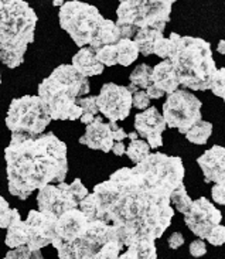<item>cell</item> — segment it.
<instances>
[{
	"label": "cell",
	"instance_id": "obj_1",
	"mask_svg": "<svg viewBox=\"0 0 225 259\" xmlns=\"http://www.w3.org/2000/svg\"><path fill=\"white\" fill-rule=\"evenodd\" d=\"M183 160L177 156L149 153L133 167H122L78 207L88 220L113 225L122 245L138 238H162L171 224L174 210L170 194L184 180Z\"/></svg>",
	"mask_w": 225,
	"mask_h": 259
},
{
	"label": "cell",
	"instance_id": "obj_2",
	"mask_svg": "<svg viewBox=\"0 0 225 259\" xmlns=\"http://www.w3.org/2000/svg\"><path fill=\"white\" fill-rule=\"evenodd\" d=\"M5 160L9 193L20 200H27L46 184L64 182L68 173L67 145L53 132L37 136L12 133Z\"/></svg>",
	"mask_w": 225,
	"mask_h": 259
},
{
	"label": "cell",
	"instance_id": "obj_3",
	"mask_svg": "<svg viewBox=\"0 0 225 259\" xmlns=\"http://www.w3.org/2000/svg\"><path fill=\"white\" fill-rule=\"evenodd\" d=\"M171 50L167 57L174 67L180 85L194 91L210 90L217 71L210 42L198 37L170 34Z\"/></svg>",
	"mask_w": 225,
	"mask_h": 259
},
{
	"label": "cell",
	"instance_id": "obj_4",
	"mask_svg": "<svg viewBox=\"0 0 225 259\" xmlns=\"http://www.w3.org/2000/svg\"><path fill=\"white\" fill-rule=\"evenodd\" d=\"M88 92V78L79 74L71 64L57 67L38 85V97L47 106L53 120L79 119L81 108L75 104V99Z\"/></svg>",
	"mask_w": 225,
	"mask_h": 259
},
{
	"label": "cell",
	"instance_id": "obj_5",
	"mask_svg": "<svg viewBox=\"0 0 225 259\" xmlns=\"http://www.w3.org/2000/svg\"><path fill=\"white\" fill-rule=\"evenodd\" d=\"M37 14L26 0H12L0 9V63L17 68L34 41Z\"/></svg>",
	"mask_w": 225,
	"mask_h": 259
},
{
	"label": "cell",
	"instance_id": "obj_6",
	"mask_svg": "<svg viewBox=\"0 0 225 259\" xmlns=\"http://www.w3.org/2000/svg\"><path fill=\"white\" fill-rule=\"evenodd\" d=\"M171 6L156 0H125L116 9V26L120 37L133 38L141 28L163 31L170 21Z\"/></svg>",
	"mask_w": 225,
	"mask_h": 259
},
{
	"label": "cell",
	"instance_id": "obj_7",
	"mask_svg": "<svg viewBox=\"0 0 225 259\" xmlns=\"http://www.w3.org/2000/svg\"><path fill=\"white\" fill-rule=\"evenodd\" d=\"M51 120L42 99L38 95H26L10 102L6 115V126L16 135L37 136L46 132Z\"/></svg>",
	"mask_w": 225,
	"mask_h": 259
},
{
	"label": "cell",
	"instance_id": "obj_8",
	"mask_svg": "<svg viewBox=\"0 0 225 259\" xmlns=\"http://www.w3.org/2000/svg\"><path fill=\"white\" fill-rule=\"evenodd\" d=\"M58 19L61 28L70 34L72 41L81 49L84 46H89L104 20V16L92 5L71 0L64 2L63 6L60 7Z\"/></svg>",
	"mask_w": 225,
	"mask_h": 259
},
{
	"label": "cell",
	"instance_id": "obj_9",
	"mask_svg": "<svg viewBox=\"0 0 225 259\" xmlns=\"http://www.w3.org/2000/svg\"><path fill=\"white\" fill-rule=\"evenodd\" d=\"M113 239H119L113 225L89 220L82 235L70 244H57L54 248L60 259H95L104 245Z\"/></svg>",
	"mask_w": 225,
	"mask_h": 259
},
{
	"label": "cell",
	"instance_id": "obj_10",
	"mask_svg": "<svg viewBox=\"0 0 225 259\" xmlns=\"http://www.w3.org/2000/svg\"><path fill=\"white\" fill-rule=\"evenodd\" d=\"M201 101L189 91L176 90L169 94L163 104V118L166 125L186 133L197 120L201 119Z\"/></svg>",
	"mask_w": 225,
	"mask_h": 259
},
{
	"label": "cell",
	"instance_id": "obj_11",
	"mask_svg": "<svg viewBox=\"0 0 225 259\" xmlns=\"http://www.w3.org/2000/svg\"><path fill=\"white\" fill-rule=\"evenodd\" d=\"M86 194H88V189L81 183L79 179H75L71 184L61 182L54 186L50 183L38 189V194H37L38 210L47 211L58 217L64 211L78 207L79 201Z\"/></svg>",
	"mask_w": 225,
	"mask_h": 259
},
{
	"label": "cell",
	"instance_id": "obj_12",
	"mask_svg": "<svg viewBox=\"0 0 225 259\" xmlns=\"http://www.w3.org/2000/svg\"><path fill=\"white\" fill-rule=\"evenodd\" d=\"M97 105L99 112L104 113L108 120H125L132 109V94L123 85L108 82L101 88L97 97Z\"/></svg>",
	"mask_w": 225,
	"mask_h": 259
},
{
	"label": "cell",
	"instance_id": "obj_13",
	"mask_svg": "<svg viewBox=\"0 0 225 259\" xmlns=\"http://www.w3.org/2000/svg\"><path fill=\"white\" fill-rule=\"evenodd\" d=\"M221 211L205 197L193 201L190 210L184 214V223L194 235L204 239L212 227L221 223Z\"/></svg>",
	"mask_w": 225,
	"mask_h": 259
},
{
	"label": "cell",
	"instance_id": "obj_14",
	"mask_svg": "<svg viewBox=\"0 0 225 259\" xmlns=\"http://www.w3.org/2000/svg\"><path fill=\"white\" fill-rule=\"evenodd\" d=\"M57 218V215L47 211L31 210L28 212L26 224L28 234L27 246L30 249H41L51 245L56 237Z\"/></svg>",
	"mask_w": 225,
	"mask_h": 259
},
{
	"label": "cell",
	"instance_id": "obj_15",
	"mask_svg": "<svg viewBox=\"0 0 225 259\" xmlns=\"http://www.w3.org/2000/svg\"><path fill=\"white\" fill-rule=\"evenodd\" d=\"M166 120L156 106H148L143 112L136 113L134 129L136 133L146 139L150 149H157L163 145L162 133L166 131Z\"/></svg>",
	"mask_w": 225,
	"mask_h": 259
},
{
	"label": "cell",
	"instance_id": "obj_16",
	"mask_svg": "<svg viewBox=\"0 0 225 259\" xmlns=\"http://www.w3.org/2000/svg\"><path fill=\"white\" fill-rule=\"evenodd\" d=\"M88 223L89 220L78 207L64 211L63 214H60L57 218L56 237L53 239L51 245L70 244L72 241H75L79 235H82Z\"/></svg>",
	"mask_w": 225,
	"mask_h": 259
},
{
	"label": "cell",
	"instance_id": "obj_17",
	"mask_svg": "<svg viewBox=\"0 0 225 259\" xmlns=\"http://www.w3.org/2000/svg\"><path fill=\"white\" fill-rule=\"evenodd\" d=\"M115 138L111 122H104L101 116H95L91 123L86 125L84 136L79 138V143L85 145L94 150H102L104 153H109Z\"/></svg>",
	"mask_w": 225,
	"mask_h": 259
},
{
	"label": "cell",
	"instance_id": "obj_18",
	"mask_svg": "<svg viewBox=\"0 0 225 259\" xmlns=\"http://www.w3.org/2000/svg\"><path fill=\"white\" fill-rule=\"evenodd\" d=\"M197 164L203 170L205 183H225V149L212 146L197 159Z\"/></svg>",
	"mask_w": 225,
	"mask_h": 259
},
{
	"label": "cell",
	"instance_id": "obj_19",
	"mask_svg": "<svg viewBox=\"0 0 225 259\" xmlns=\"http://www.w3.org/2000/svg\"><path fill=\"white\" fill-rule=\"evenodd\" d=\"M75 70L82 74L84 77H95L104 72V64L99 63L98 58L95 56V49L91 46H84L81 47L75 56L72 57V64Z\"/></svg>",
	"mask_w": 225,
	"mask_h": 259
},
{
	"label": "cell",
	"instance_id": "obj_20",
	"mask_svg": "<svg viewBox=\"0 0 225 259\" xmlns=\"http://www.w3.org/2000/svg\"><path fill=\"white\" fill-rule=\"evenodd\" d=\"M152 84L160 88L164 94H171L178 90L180 81H178L176 70L171 65L170 60L164 58L162 63L152 68Z\"/></svg>",
	"mask_w": 225,
	"mask_h": 259
},
{
	"label": "cell",
	"instance_id": "obj_21",
	"mask_svg": "<svg viewBox=\"0 0 225 259\" xmlns=\"http://www.w3.org/2000/svg\"><path fill=\"white\" fill-rule=\"evenodd\" d=\"M120 259H155L157 258L155 241L150 238H138L130 245L126 246V251L119 255Z\"/></svg>",
	"mask_w": 225,
	"mask_h": 259
},
{
	"label": "cell",
	"instance_id": "obj_22",
	"mask_svg": "<svg viewBox=\"0 0 225 259\" xmlns=\"http://www.w3.org/2000/svg\"><path fill=\"white\" fill-rule=\"evenodd\" d=\"M119 38L120 33L116 23L104 17V20H102L101 26L97 30L92 41L89 42V46L92 49H99V47L106 46V44H113V42L118 41Z\"/></svg>",
	"mask_w": 225,
	"mask_h": 259
},
{
	"label": "cell",
	"instance_id": "obj_23",
	"mask_svg": "<svg viewBox=\"0 0 225 259\" xmlns=\"http://www.w3.org/2000/svg\"><path fill=\"white\" fill-rule=\"evenodd\" d=\"M163 37V31L160 30H156V28H150V27H145L141 28L136 34L133 35L134 44L138 46L139 49V53L142 56L149 57L150 54H153V47H155V42L162 38Z\"/></svg>",
	"mask_w": 225,
	"mask_h": 259
},
{
	"label": "cell",
	"instance_id": "obj_24",
	"mask_svg": "<svg viewBox=\"0 0 225 259\" xmlns=\"http://www.w3.org/2000/svg\"><path fill=\"white\" fill-rule=\"evenodd\" d=\"M113 46H115V53H116V64L127 67V65L133 64L138 60L139 49H138V46L134 44L132 38L120 37Z\"/></svg>",
	"mask_w": 225,
	"mask_h": 259
},
{
	"label": "cell",
	"instance_id": "obj_25",
	"mask_svg": "<svg viewBox=\"0 0 225 259\" xmlns=\"http://www.w3.org/2000/svg\"><path fill=\"white\" fill-rule=\"evenodd\" d=\"M6 230H7V234H6V239H5V244H6L9 248L27 245L28 234H27V224H26V221H21V220H19L17 223L9 225Z\"/></svg>",
	"mask_w": 225,
	"mask_h": 259
},
{
	"label": "cell",
	"instance_id": "obj_26",
	"mask_svg": "<svg viewBox=\"0 0 225 259\" xmlns=\"http://www.w3.org/2000/svg\"><path fill=\"white\" fill-rule=\"evenodd\" d=\"M212 133V125L205 120H197L193 126L184 133L189 142L194 145H205Z\"/></svg>",
	"mask_w": 225,
	"mask_h": 259
},
{
	"label": "cell",
	"instance_id": "obj_27",
	"mask_svg": "<svg viewBox=\"0 0 225 259\" xmlns=\"http://www.w3.org/2000/svg\"><path fill=\"white\" fill-rule=\"evenodd\" d=\"M170 201L174 205L176 211L182 212L183 215L187 211L190 210L193 200H191L190 196L187 194V190H186L184 183H180L176 189L171 191V194H170Z\"/></svg>",
	"mask_w": 225,
	"mask_h": 259
},
{
	"label": "cell",
	"instance_id": "obj_28",
	"mask_svg": "<svg viewBox=\"0 0 225 259\" xmlns=\"http://www.w3.org/2000/svg\"><path fill=\"white\" fill-rule=\"evenodd\" d=\"M75 104L81 108L79 119L85 125L91 123L94 118H95V115L99 112L98 105H97V97H86V98H79L78 97L75 99Z\"/></svg>",
	"mask_w": 225,
	"mask_h": 259
},
{
	"label": "cell",
	"instance_id": "obj_29",
	"mask_svg": "<svg viewBox=\"0 0 225 259\" xmlns=\"http://www.w3.org/2000/svg\"><path fill=\"white\" fill-rule=\"evenodd\" d=\"M125 153H126L127 157L136 164V163H139V161L143 160L145 157H148L149 153H150V147H149L146 140L132 138L129 146H127V149L125 150Z\"/></svg>",
	"mask_w": 225,
	"mask_h": 259
},
{
	"label": "cell",
	"instance_id": "obj_30",
	"mask_svg": "<svg viewBox=\"0 0 225 259\" xmlns=\"http://www.w3.org/2000/svg\"><path fill=\"white\" fill-rule=\"evenodd\" d=\"M152 68L153 67H150L148 64H139L133 71H132V74H130V84L136 85L139 90L141 88H145L146 90V87L149 84H152Z\"/></svg>",
	"mask_w": 225,
	"mask_h": 259
},
{
	"label": "cell",
	"instance_id": "obj_31",
	"mask_svg": "<svg viewBox=\"0 0 225 259\" xmlns=\"http://www.w3.org/2000/svg\"><path fill=\"white\" fill-rule=\"evenodd\" d=\"M6 259H41V249H30L27 245H20L16 248H10V251L6 253Z\"/></svg>",
	"mask_w": 225,
	"mask_h": 259
},
{
	"label": "cell",
	"instance_id": "obj_32",
	"mask_svg": "<svg viewBox=\"0 0 225 259\" xmlns=\"http://www.w3.org/2000/svg\"><path fill=\"white\" fill-rule=\"evenodd\" d=\"M113 44H106V46H102L99 49H95V56L98 58V61L106 67H112L116 64V53H115Z\"/></svg>",
	"mask_w": 225,
	"mask_h": 259
},
{
	"label": "cell",
	"instance_id": "obj_33",
	"mask_svg": "<svg viewBox=\"0 0 225 259\" xmlns=\"http://www.w3.org/2000/svg\"><path fill=\"white\" fill-rule=\"evenodd\" d=\"M210 90L212 91L214 95H217L218 98H225V70L224 68H219L215 71L214 77L211 79V84H210Z\"/></svg>",
	"mask_w": 225,
	"mask_h": 259
},
{
	"label": "cell",
	"instance_id": "obj_34",
	"mask_svg": "<svg viewBox=\"0 0 225 259\" xmlns=\"http://www.w3.org/2000/svg\"><path fill=\"white\" fill-rule=\"evenodd\" d=\"M204 239H207L211 245L221 246L225 242V227L221 224L212 227L211 231L207 234V237Z\"/></svg>",
	"mask_w": 225,
	"mask_h": 259
},
{
	"label": "cell",
	"instance_id": "obj_35",
	"mask_svg": "<svg viewBox=\"0 0 225 259\" xmlns=\"http://www.w3.org/2000/svg\"><path fill=\"white\" fill-rule=\"evenodd\" d=\"M170 50H171V41L170 38H166L163 35L162 38H159L157 41L155 42V47H153V54H156L157 57L160 58H167L170 54Z\"/></svg>",
	"mask_w": 225,
	"mask_h": 259
},
{
	"label": "cell",
	"instance_id": "obj_36",
	"mask_svg": "<svg viewBox=\"0 0 225 259\" xmlns=\"http://www.w3.org/2000/svg\"><path fill=\"white\" fill-rule=\"evenodd\" d=\"M20 218V212L16 210V208H7L2 215H0V228H7L9 225L14 224V223H17Z\"/></svg>",
	"mask_w": 225,
	"mask_h": 259
},
{
	"label": "cell",
	"instance_id": "obj_37",
	"mask_svg": "<svg viewBox=\"0 0 225 259\" xmlns=\"http://www.w3.org/2000/svg\"><path fill=\"white\" fill-rule=\"evenodd\" d=\"M150 104V98L148 97L146 91H136L132 94V106L136 109H146Z\"/></svg>",
	"mask_w": 225,
	"mask_h": 259
},
{
	"label": "cell",
	"instance_id": "obj_38",
	"mask_svg": "<svg viewBox=\"0 0 225 259\" xmlns=\"http://www.w3.org/2000/svg\"><path fill=\"white\" fill-rule=\"evenodd\" d=\"M211 196L212 200L215 203L222 205L225 203V183H217V184H214V187L211 190Z\"/></svg>",
	"mask_w": 225,
	"mask_h": 259
},
{
	"label": "cell",
	"instance_id": "obj_39",
	"mask_svg": "<svg viewBox=\"0 0 225 259\" xmlns=\"http://www.w3.org/2000/svg\"><path fill=\"white\" fill-rule=\"evenodd\" d=\"M190 253L194 256V258H200L207 253V246H205V242L203 239L200 238L197 241H193L190 244Z\"/></svg>",
	"mask_w": 225,
	"mask_h": 259
},
{
	"label": "cell",
	"instance_id": "obj_40",
	"mask_svg": "<svg viewBox=\"0 0 225 259\" xmlns=\"http://www.w3.org/2000/svg\"><path fill=\"white\" fill-rule=\"evenodd\" d=\"M184 244V237L183 234H180V232H174V234H171L169 238V246L171 249H178L180 246Z\"/></svg>",
	"mask_w": 225,
	"mask_h": 259
},
{
	"label": "cell",
	"instance_id": "obj_41",
	"mask_svg": "<svg viewBox=\"0 0 225 259\" xmlns=\"http://www.w3.org/2000/svg\"><path fill=\"white\" fill-rule=\"evenodd\" d=\"M146 94H148V97L150 99L163 98V95H164V92H163L160 88H157L155 84H149L148 87H146Z\"/></svg>",
	"mask_w": 225,
	"mask_h": 259
},
{
	"label": "cell",
	"instance_id": "obj_42",
	"mask_svg": "<svg viewBox=\"0 0 225 259\" xmlns=\"http://www.w3.org/2000/svg\"><path fill=\"white\" fill-rule=\"evenodd\" d=\"M125 150H126V147H125V145H123V142H122V140H115L112 147H111V152H112L113 154H116V156H122V154H125Z\"/></svg>",
	"mask_w": 225,
	"mask_h": 259
},
{
	"label": "cell",
	"instance_id": "obj_43",
	"mask_svg": "<svg viewBox=\"0 0 225 259\" xmlns=\"http://www.w3.org/2000/svg\"><path fill=\"white\" fill-rule=\"evenodd\" d=\"M7 208H9V203H7L3 197L0 196V215H2V214H3V212H5Z\"/></svg>",
	"mask_w": 225,
	"mask_h": 259
},
{
	"label": "cell",
	"instance_id": "obj_44",
	"mask_svg": "<svg viewBox=\"0 0 225 259\" xmlns=\"http://www.w3.org/2000/svg\"><path fill=\"white\" fill-rule=\"evenodd\" d=\"M126 88L129 90V92H130V94H134L136 91H139V88H138V87H136V85H133V84H129Z\"/></svg>",
	"mask_w": 225,
	"mask_h": 259
},
{
	"label": "cell",
	"instance_id": "obj_45",
	"mask_svg": "<svg viewBox=\"0 0 225 259\" xmlns=\"http://www.w3.org/2000/svg\"><path fill=\"white\" fill-rule=\"evenodd\" d=\"M156 2H160V3H164V5L173 6V3H176L177 0H156Z\"/></svg>",
	"mask_w": 225,
	"mask_h": 259
},
{
	"label": "cell",
	"instance_id": "obj_46",
	"mask_svg": "<svg viewBox=\"0 0 225 259\" xmlns=\"http://www.w3.org/2000/svg\"><path fill=\"white\" fill-rule=\"evenodd\" d=\"M224 46H225V41L224 40H221L218 44V53L219 54H224Z\"/></svg>",
	"mask_w": 225,
	"mask_h": 259
},
{
	"label": "cell",
	"instance_id": "obj_47",
	"mask_svg": "<svg viewBox=\"0 0 225 259\" xmlns=\"http://www.w3.org/2000/svg\"><path fill=\"white\" fill-rule=\"evenodd\" d=\"M64 5V0H53V6L61 7Z\"/></svg>",
	"mask_w": 225,
	"mask_h": 259
},
{
	"label": "cell",
	"instance_id": "obj_48",
	"mask_svg": "<svg viewBox=\"0 0 225 259\" xmlns=\"http://www.w3.org/2000/svg\"><path fill=\"white\" fill-rule=\"evenodd\" d=\"M9 2H12V0H0V9L5 6L6 3H9Z\"/></svg>",
	"mask_w": 225,
	"mask_h": 259
},
{
	"label": "cell",
	"instance_id": "obj_49",
	"mask_svg": "<svg viewBox=\"0 0 225 259\" xmlns=\"http://www.w3.org/2000/svg\"><path fill=\"white\" fill-rule=\"evenodd\" d=\"M0 84H2V72H0Z\"/></svg>",
	"mask_w": 225,
	"mask_h": 259
},
{
	"label": "cell",
	"instance_id": "obj_50",
	"mask_svg": "<svg viewBox=\"0 0 225 259\" xmlns=\"http://www.w3.org/2000/svg\"><path fill=\"white\" fill-rule=\"evenodd\" d=\"M118 2H119V3H122V2H125V0H118Z\"/></svg>",
	"mask_w": 225,
	"mask_h": 259
}]
</instances>
